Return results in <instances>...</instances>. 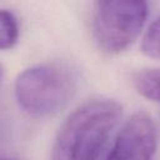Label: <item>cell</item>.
<instances>
[{
	"label": "cell",
	"instance_id": "cell-1",
	"mask_svg": "<svg viewBox=\"0 0 160 160\" xmlns=\"http://www.w3.org/2000/svg\"><path fill=\"white\" fill-rule=\"evenodd\" d=\"M121 105L110 98H91L60 125L50 160H95L121 118Z\"/></svg>",
	"mask_w": 160,
	"mask_h": 160
},
{
	"label": "cell",
	"instance_id": "cell-2",
	"mask_svg": "<svg viewBox=\"0 0 160 160\" xmlns=\"http://www.w3.org/2000/svg\"><path fill=\"white\" fill-rule=\"evenodd\" d=\"M76 89L72 70L61 62H42L21 71L14 94L19 106L34 118H48L66 106Z\"/></svg>",
	"mask_w": 160,
	"mask_h": 160
},
{
	"label": "cell",
	"instance_id": "cell-3",
	"mask_svg": "<svg viewBox=\"0 0 160 160\" xmlns=\"http://www.w3.org/2000/svg\"><path fill=\"white\" fill-rule=\"evenodd\" d=\"M148 16L144 1H96L92 10V35L105 52L119 54L139 36Z\"/></svg>",
	"mask_w": 160,
	"mask_h": 160
},
{
	"label": "cell",
	"instance_id": "cell-4",
	"mask_svg": "<svg viewBox=\"0 0 160 160\" xmlns=\"http://www.w3.org/2000/svg\"><path fill=\"white\" fill-rule=\"evenodd\" d=\"M158 146V131L152 118L134 112L121 126L105 160H151Z\"/></svg>",
	"mask_w": 160,
	"mask_h": 160
},
{
	"label": "cell",
	"instance_id": "cell-5",
	"mask_svg": "<svg viewBox=\"0 0 160 160\" xmlns=\"http://www.w3.org/2000/svg\"><path fill=\"white\" fill-rule=\"evenodd\" d=\"M131 81L141 96L160 104V68L141 69L132 75Z\"/></svg>",
	"mask_w": 160,
	"mask_h": 160
},
{
	"label": "cell",
	"instance_id": "cell-6",
	"mask_svg": "<svg viewBox=\"0 0 160 160\" xmlns=\"http://www.w3.org/2000/svg\"><path fill=\"white\" fill-rule=\"evenodd\" d=\"M19 39V25L15 15L6 10H0V48L11 49Z\"/></svg>",
	"mask_w": 160,
	"mask_h": 160
},
{
	"label": "cell",
	"instance_id": "cell-7",
	"mask_svg": "<svg viewBox=\"0 0 160 160\" xmlns=\"http://www.w3.org/2000/svg\"><path fill=\"white\" fill-rule=\"evenodd\" d=\"M141 50L145 55L160 59V15L149 25L141 41Z\"/></svg>",
	"mask_w": 160,
	"mask_h": 160
},
{
	"label": "cell",
	"instance_id": "cell-8",
	"mask_svg": "<svg viewBox=\"0 0 160 160\" xmlns=\"http://www.w3.org/2000/svg\"><path fill=\"white\" fill-rule=\"evenodd\" d=\"M2 160H8V159H2Z\"/></svg>",
	"mask_w": 160,
	"mask_h": 160
}]
</instances>
